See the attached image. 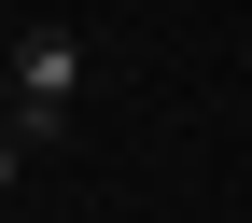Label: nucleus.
<instances>
[{
    "label": "nucleus",
    "instance_id": "obj_3",
    "mask_svg": "<svg viewBox=\"0 0 252 223\" xmlns=\"http://www.w3.org/2000/svg\"><path fill=\"white\" fill-rule=\"evenodd\" d=\"M0 112H14V42H0Z\"/></svg>",
    "mask_w": 252,
    "mask_h": 223
},
{
    "label": "nucleus",
    "instance_id": "obj_1",
    "mask_svg": "<svg viewBox=\"0 0 252 223\" xmlns=\"http://www.w3.org/2000/svg\"><path fill=\"white\" fill-rule=\"evenodd\" d=\"M70 98H84V42H70V28H14V125H28V140H70Z\"/></svg>",
    "mask_w": 252,
    "mask_h": 223
},
{
    "label": "nucleus",
    "instance_id": "obj_2",
    "mask_svg": "<svg viewBox=\"0 0 252 223\" xmlns=\"http://www.w3.org/2000/svg\"><path fill=\"white\" fill-rule=\"evenodd\" d=\"M28 153H42V140H28V125L0 112V196H14V181H28Z\"/></svg>",
    "mask_w": 252,
    "mask_h": 223
}]
</instances>
